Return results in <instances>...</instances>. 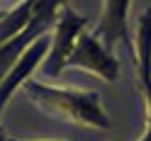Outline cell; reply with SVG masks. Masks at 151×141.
Wrapping results in <instances>:
<instances>
[{
    "label": "cell",
    "instance_id": "5",
    "mask_svg": "<svg viewBox=\"0 0 151 141\" xmlns=\"http://www.w3.org/2000/svg\"><path fill=\"white\" fill-rule=\"evenodd\" d=\"M137 85L144 97L146 107V131L144 134L151 139V10H146L139 17L137 24Z\"/></svg>",
    "mask_w": 151,
    "mask_h": 141
},
{
    "label": "cell",
    "instance_id": "1",
    "mask_svg": "<svg viewBox=\"0 0 151 141\" xmlns=\"http://www.w3.org/2000/svg\"><path fill=\"white\" fill-rule=\"evenodd\" d=\"M24 95L34 105H39L44 112L73 122L81 127H95V129H110V119L100 105V95L93 90H71V88H54L37 80L22 83Z\"/></svg>",
    "mask_w": 151,
    "mask_h": 141
},
{
    "label": "cell",
    "instance_id": "11",
    "mask_svg": "<svg viewBox=\"0 0 151 141\" xmlns=\"http://www.w3.org/2000/svg\"><path fill=\"white\" fill-rule=\"evenodd\" d=\"M3 17H5V10H0V20H3Z\"/></svg>",
    "mask_w": 151,
    "mask_h": 141
},
{
    "label": "cell",
    "instance_id": "3",
    "mask_svg": "<svg viewBox=\"0 0 151 141\" xmlns=\"http://www.w3.org/2000/svg\"><path fill=\"white\" fill-rule=\"evenodd\" d=\"M66 66H76V68L90 71V73L100 76L102 80H107V83L117 80V76H119L117 59L102 46V42L98 39L95 34H88V32H83L78 37V42H76Z\"/></svg>",
    "mask_w": 151,
    "mask_h": 141
},
{
    "label": "cell",
    "instance_id": "12",
    "mask_svg": "<svg viewBox=\"0 0 151 141\" xmlns=\"http://www.w3.org/2000/svg\"><path fill=\"white\" fill-rule=\"evenodd\" d=\"M10 141H24V139H10Z\"/></svg>",
    "mask_w": 151,
    "mask_h": 141
},
{
    "label": "cell",
    "instance_id": "2",
    "mask_svg": "<svg viewBox=\"0 0 151 141\" xmlns=\"http://www.w3.org/2000/svg\"><path fill=\"white\" fill-rule=\"evenodd\" d=\"M86 27H88V20L83 15L71 10L68 5L61 7L59 17H56V22H54V29H51L49 56H46L44 63H42V71L49 78H56L63 71V66H66V61H68L76 42H78V37L86 32Z\"/></svg>",
    "mask_w": 151,
    "mask_h": 141
},
{
    "label": "cell",
    "instance_id": "9",
    "mask_svg": "<svg viewBox=\"0 0 151 141\" xmlns=\"http://www.w3.org/2000/svg\"><path fill=\"white\" fill-rule=\"evenodd\" d=\"M0 141H10V136H5V131L0 129Z\"/></svg>",
    "mask_w": 151,
    "mask_h": 141
},
{
    "label": "cell",
    "instance_id": "7",
    "mask_svg": "<svg viewBox=\"0 0 151 141\" xmlns=\"http://www.w3.org/2000/svg\"><path fill=\"white\" fill-rule=\"evenodd\" d=\"M49 29H51L49 24H44L39 20H29V24H27L17 37H12V39L5 42V44H0V83H3V78L10 73V68L17 63V59H20L39 37L49 34Z\"/></svg>",
    "mask_w": 151,
    "mask_h": 141
},
{
    "label": "cell",
    "instance_id": "6",
    "mask_svg": "<svg viewBox=\"0 0 151 141\" xmlns=\"http://www.w3.org/2000/svg\"><path fill=\"white\" fill-rule=\"evenodd\" d=\"M46 51H49V34L39 37V39H37L29 49L17 59V63L10 68V73L3 78V83H0V112H3V107L7 105V100L12 97V92L17 88H22L24 80H29L32 71L42 63V59L46 56Z\"/></svg>",
    "mask_w": 151,
    "mask_h": 141
},
{
    "label": "cell",
    "instance_id": "4",
    "mask_svg": "<svg viewBox=\"0 0 151 141\" xmlns=\"http://www.w3.org/2000/svg\"><path fill=\"white\" fill-rule=\"evenodd\" d=\"M127 12H129V0H105V7H102L100 22L95 27L98 39L102 42V46L112 54L115 44L122 42L127 46V51L132 54V61L137 59V46L129 42V29H127Z\"/></svg>",
    "mask_w": 151,
    "mask_h": 141
},
{
    "label": "cell",
    "instance_id": "8",
    "mask_svg": "<svg viewBox=\"0 0 151 141\" xmlns=\"http://www.w3.org/2000/svg\"><path fill=\"white\" fill-rule=\"evenodd\" d=\"M34 3H37V0H22L17 7H12V10L5 12V17L0 20V44L10 42L12 37H17L27 24H29Z\"/></svg>",
    "mask_w": 151,
    "mask_h": 141
},
{
    "label": "cell",
    "instance_id": "10",
    "mask_svg": "<svg viewBox=\"0 0 151 141\" xmlns=\"http://www.w3.org/2000/svg\"><path fill=\"white\" fill-rule=\"evenodd\" d=\"M139 141H151V139H149V136H146V134H144V136H141V139H139Z\"/></svg>",
    "mask_w": 151,
    "mask_h": 141
}]
</instances>
